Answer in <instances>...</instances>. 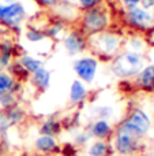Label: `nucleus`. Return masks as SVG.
Returning a JSON list of instances; mask_svg holds the SVG:
<instances>
[{"label":"nucleus","mask_w":154,"mask_h":156,"mask_svg":"<svg viewBox=\"0 0 154 156\" xmlns=\"http://www.w3.org/2000/svg\"><path fill=\"white\" fill-rule=\"evenodd\" d=\"M124 36L113 29L87 36V51L98 59V62L109 63L117 54L123 51Z\"/></svg>","instance_id":"1"},{"label":"nucleus","mask_w":154,"mask_h":156,"mask_svg":"<svg viewBox=\"0 0 154 156\" xmlns=\"http://www.w3.org/2000/svg\"><path fill=\"white\" fill-rule=\"evenodd\" d=\"M147 63L146 55L123 49L109 62V71L120 81H132Z\"/></svg>","instance_id":"2"},{"label":"nucleus","mask_w":154,"mask_h":156,"mask_svg":"<svg viewBox=\"0 0 154 156\" xmlns=\"http://www.w3.org/2000/svg\"><path fill=\"white\" fill-rule=\"evenodd\" d=\"M145 138H141L134 133V130L126 123L120 121L115 125V132L111 138L115 155L119 156H136L145 148Z\"/></svg>","instance_id":"3"},{"label":"nucleus","mask_w":154,"mask_h":156,"mask_svg":"<svg viewBox=\"0 0 154 156\" xmlns=\"http://www.w3.org/2000/svg\"><path fill=\"white\" fill-rule=\"evenodd\" d=\"M112 25V14L105 5L94 7L90 10L82 11L78 18V27L86 36H92L95 33L104 32L109 29Z\"/></svg>","instance_id":"4"},{"label":"nucleus","mask_w":154,"mask_h":156,"mask_svg":"<svg viewBox=\"0 0 154 156\" xmlns=\"http://www.w3.org/2000/svg\"><path fill=\"white\" fill-rule=\"evenodd\" d=\"M123 21L134 33L146 34L154 30V11H147L136 5L123 11Z\"/></svg>","instance_id":"5"},{"label":"nucleus","mask_w":154,"mask_h":156,"mask_svg":"<svg viewBox=\"0 0 154 156\" xmlns=\"http://www.w3.org/2000/svg\"><path fill=\"white\" fill-rule=\"evenodd\" d=\"M27 18V7L22 0L10 4L0 3V26L11 30H19Z\"/></svg>","instance_id":"6"},{"label":"nucleus","mask_w":154,"mask_h":156,"mask_svg":"<svg viewBox=\"0 0 154 156\" xmlns=\"http://www.w3.org/2000/svg\"><path fill=\"white\" fill-rule=\"evenodd\" d=\"M100 62L92 54H83L81 56H76L72 62V70L78 80L85 82L87 86L94 83L98 74Z\"/></svg>","instance_id":"7"},{"label":"nucleus","mask_w":154,"mask_h":156,"mask_svg":"<svg viewBox=\"0 0 154 156\" xmlns=\"http://www.w3.org/2000/svg\"><path fill=\"white\" fill-rule=\"evenodd\" d=\"M123 121L134 130L136 136H139L141 138L147 137V134L150 133L153 127V119L149 115L146 110H143L142 107H131L128 110V112L126 114Z\"/></svg>","instance_id":"8"},{"label":"nucleus","mask_w":154,"mask_h":156,"mask_svg":"<svg viewBox=\"0 0 154 156\" xmlns=\"http://www.w3.org/2000/svg\"><path fill=\"white\" fill-rule=\"evenodd\" d=\"M63 48L70 56H81L87 52V36L79 27H70L62 37Z\"/></svg>","instance_id":"9"},{"label":"nucleus","mask_w":154,"mask_h":156,"mask_svg":"<svg viewBox=\"0 0 154 156\" xmlns=\"http://www.w3.org/2000/svg\"><path fill=\"white\" fill-rule=\"evenodd\" d=\"M86 130L93 140L111 141L115 132V125L111 121H105V119H93L86 127Z\"/></svg>","instance_id":"10"},{"label":"nucleus","mask_w":154,"mask_h":156,"mask_svg":"<svg viewBox=\"0 0 154 156\" xmlns=\"http://www.w3.org/2000/svg\"><path fill=\"white\" fill-rule=\"evenodd\" d=\"M132 88L145 93H153L154 92V65L146 63L145 67L139 71L132 80Z\"/></svg>","instance_id":"11"},{"label":"nucleus","mask_w":154,"mask_h":156,"mask_svg":"<svg viewBox=\"0 0 154 156\" xmlns=\"http://www.w3.org/2000/svg\"><path fill=\"white\" fill-rule=\"evenodd\" d=\"M89 99V86L75 78L68 89V103L71 107H82Z\"/></svg>","instance_id":"12"},{"label":"nucleus","mask_w":154,"mask_h":156,"mask_svg":"<svg viewBox=\"0 0 154 156\" xmlns=\"http://www.w3.org/2000/svg\"><path fill=\"white\" fill-rule=\"evenodd\" d=\"M33 148L41 155H53L60 151V143L57 137L38 134L33 141Z\"/></svg>","instance_id":"13"},{"label":"nucleus","mask_w":154,"mask_h":156,"mask_svg":"<svg viewBox=\"0 0 154 156\" xmlns=\"http://www.w3.org/2000/svg\"><path fill=\"white\" fill-rule=\"evenodd\" d=\"M29 82L32 88L34 89L37 93H44L49 89L52 82V71L48 67H41L40 70L34 71L33 74L29 76Z\"/></svg>","instance_id":"14"},{"label":"nucleus","mask_w":154,"mask_h":156,"mask_svg":"<svg viewBox=\"0 0 154 156\" xmlns=\"http://www.w3.org/2000/svg\"><path fill=\"white\" fill-rule=\"evenodd\" d=\"M123 49L131 52H136V54L146 55L147 49H149V40L146 38L145 34L141 33H130L128 36L124 37V43H123Z\"/></svg>","instance_id":"15"},{"label":"nucleus","mask_w":154,"mask_h":156,"mask_svg":"<svg viewBox=\"0 0 154 156\" xmlns=\"http://www.w3.org/2000/svg\"><path fill=\"white\" fill-rule=\"evenodd\" d=\"M85 152L86 156H115L112 143L106 140H92Z\"/></svg>","instance_id":"16"},{"label":"nucleus","mask_w":154,"mask_h":156,"mask_svg":"<svg viewBox=\"0 0 154 156\" xmlns=\"http://www.w3.org/2000/svg\"><path fill=\"white\" fill-rule=\"evenodd\" d=\"M22 89V82L18 81L8 70L0 71V96L5 93L19 94Z\"/></svg>","instance_id":"17"},{"label":"nucleus","mask_w":154,"mask_h":156,"mask_svg":"<svg viewBox=\"0 0 154 156\" xmlns=\"http://www.w3.org/2000/svg\"><path fill=\"white\" fill-rule=\"evenodd\" d=\"M15 60L25 69V71L29 76L45 66V62H44L42 58H38L32 54H21L18 58H15Z\"/></svg>","instance_id":"18"},{"label":"nucleus","mask_w":154,"mask_h":156,"mask_svg":"<svg viewBox=\"0 0 154 156\" xmlns=\"http://www.w3.org/2000/svg\"><path fill=\"white\" fill-rule=\"evenodd\" d=\"M63 122L56 116H48L40 123L38 132L40 134L52 136V137H59L60 133L63 132Z\"/></svg>","instance_id":"19"},{"label":"nucleus","mask_w":154,"mask_h":156,"mask_svg":"<svg viewBox=\"0 0 154 156\" xmlns=\"http://www.w3.org/2000/svg\"><path fill=\"white\" fill-rule=\"evenodd\" d=\"M68 29V25L67 22L62 21V19H55V21H52L49 25H46L45 27H44V32H45L46 37L49 38V40H55V38H57V40H62V37L64 36L65 30Z\"/></svg>","instance_id":"20"},{"label":"nucleus","mask_w":154,"mask_h":156,"mask_svg":"<svg viewBox=\"0 0 154 156\" xmlns=\"http://www.w3.org/2000/svg\"><path fill=\"white\" fill-rule=\"evenodd\" d=\"M92 116L93 119H105L112 122L116 116V110L111 104H97L92 108Z\"/></svg>","instance_id":"21"},{"label":"nucleus","mask_w":154,"mask_h":156,"mask_svg":"<svg viewBox=\"0 0 154 156\" xmlns=\"http://www.w3.org/2000/svg\"><path fill=\"white\" fill-rule=\"evenodd\" d=\"M25 38H26L29 43L32 44H41L48 41L49 38L46 37L45 32H44V27H27L23 33Z\"/></svg>","instance_id":"22"},{"label":"nucleus","mask_w":154,"mask_h":156,"mask_svg":"<svg viewBox=\"0 0 154 156\" xmlns=\"http://www.w3.org/2000/svg\"><path fill=\"white\" fill-rule=\"evenodd\" d=\"M5 114H7L12 127L21 125L22 122L25 121V118H26V112H25V110L21 107V105H16V107H14V108H10V110L5 111Z\"/></svg>","instance_id":"23"},{"label":"nucleus","mask_w":154,"mask_h":156,"mask_svg":"<svg viewBox=\"0 0 154 156\" xmlns=\"http://www.w3.org/2000/svg\"><path fill=\"white\" fill-rule=\"evenodd\" d=\"M19 105V94L16 93H5L0 96V110L7 111Z\"/></svg>","instance_id":"24"},{"label":"nucleus","mask_w":154,"mask_h":156,"mask_svg":"<svg viewBox=\"0 0 154 156\" xmlns=\"http://www.w3.org/2000/svg\"><path fill=\"white\" fill-rule=\"evenodd\" d=\"M67 2L71 3L78 11H86L90 8L102 5L105 0H67Z\"/></svg>","instance_id":"25"},{"label":"nucleus","mask_w":154,"mask_h":156,"mask_svg":"<svg viewBox=\"0 0 154 156\" xmlns=\"http://www.w3.org/2000/svg\"><path fill=\"white\" fill-rule=\"evenodd\" d=\"M92 140L93 138L90 137L89 132H87L86 129L79 130V132H76L72 137V145L75 147V148H86Z\"/></svg>","instance_id":"26"},{"label":"nucleus","mask_w":154,"mask_h":156,"mask_svg":"<svg viewBox=\"0 0 154 156\" xmlns=\"http://www.w3.org/2000/svg\"><path fill=\"white\" fill-rule=\"evenodd\" d=\"M11 127H12V125H11V122H10V119H8L7 114H5V111L2 110V111H0V138L4 137Z\"/></svg>","instance_id":"27"},{"label":"nucleus","mask_w":154,"mask_h":156,"mask_svg":"<svg viewBox=\"0 0 154 156\" xmlns=\"http://www.w3.org/2000/svg\"><path fill=\"white\" fill-rule=\"evenodd\" d=\"M15 60V55L8 54V52H2L0 51V71L2 70H8L11 63Z\"/></svg>","instance_id":"28"},{"label":"nucleus","mask_w":154,"mask_h":156,"mask_svg":"<svg viewBox=\"0 0 154 156\" xmlns=\"http://www.w3.org/2000/svg\"><path fill=\"white\" fill-rule=\"evenodd\" d=\"M141 2H142V0H119L120 5H122V8H123V11L136 7V5L141 4Z\"/></svg>","instance_id":"29"},{"label":"nucleus","mask_w":154,"mask_h":156,"mask_svg":"<svg viewBox=\"0 0 154 156\" xmlns=\"http://www.w3.org/2000/svg\"><path fill=\"white\" fill-rule=\"evenodd\" d=\"M35 2H37L40 5H42V7L55 8V7L57 5V3L60 2V0H35Z\"/></svg>","instance_id":"30"},{"label":"nucleus","mask_w":154,"mask_h":156,"mask_svg":"<svg viewBox=\"0 0 154 156\" xmlns=\"http://www.w3.org/2000/svg\"><path fill=\"white\" fill-rule=\"evenodd\" d=\"M139 5L147 11H153L154 10V0H142Z\"/></svg>","instance_id":"31"},{"label":"nucleus","mask_w":154,"mask_h":156,"mask_svg":"<svg viewBox=\"0 0 154 156\" xmlns=\"http://www.w3.org/2000/svg\"><path fill=\"white\" fill-rule=\"evenodd\" d=\"M21 2V0H2V3H5V4H10V3H16Z\"/></svg>","instance_id":"32"},{"label":"nucleus","mask_w":154,"mask_h":156,"mask_svg":"<svg viewBox=\"0 0 154 156\" xmlns=\"http://www.w3.org/2000/svg\"><path fill=\"white\" fill-rule=\"evenodd\" d=\"M149 43L154 44V30H152V32H150V40H149Z\"/></svg>","instance_id":"33"},{"label":"nucleus","mask_w":154,"mask_h":156,"mask_svg":"<svg viewBox=\"0 0 154 156\" xmlns=\"http://www.w3.org/2000/svg\"><path fill=\"white\" fill-rule=\"evenodd\" d=\"M152 63H153V65H154V58H153V59H152Z\"/></svg>","instance_id":"34"}]
</instances>
